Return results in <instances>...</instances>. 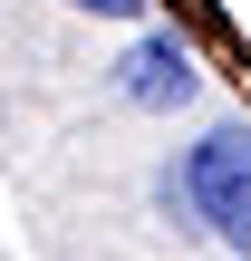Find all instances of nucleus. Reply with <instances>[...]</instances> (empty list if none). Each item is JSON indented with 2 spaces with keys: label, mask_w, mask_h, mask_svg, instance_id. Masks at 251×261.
I'll use <instances>...</instances> for the list:
<instances>
[{
  "label": "nucleus",
  "mask_w": 251,
  "mask_h": 261,
  "mask_svg": "<svg viewBox=\"0 0 251 261\" xmlns=\"http://www.w3.org/2000/svg\"><path fill=\"white\" fill-rule=\"evenodd\" d=\"M164 203H184L232 261H251V126L242 116L184 145V165L164 174Z\"/></svg>",
  "instance_id": "nucleus-1"
},
{
  "label": "nucleus",
  "mask_w": 251,
  "mask_h": 261,
  "mask_svg": "<svg viewBox=\"0 0 251 261\" xmlns=\"http://www.w3.org/2000/svg\"><path fill=\"white\" fill-rule=\"evenodd\" d=\"M116 97L145 107V116H174V107L193 97V48H184L174 29H145V39L116 58Z\"/></svg>",
  "instance_id": "nucleus-2"
},
{
  "label": "nucleus",
  "mask_w": 251,
  "mask_h": 261,
  "mask_svg": "<svg viewBox=\"0 0 251 261\" xmlns=\"http://www.w3.org/2000/svg\"><path fill=\"white\" fill-rule=\"evenodd\" d=\"M68 10H87V19H135L145 0H68Z\"/></svg>",
  "instance_id": "nucleus-3"
}]
</instances>
